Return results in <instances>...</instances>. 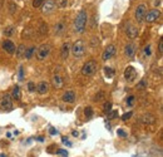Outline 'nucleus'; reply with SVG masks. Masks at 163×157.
I'll return each mask as SVG.
<instances>
[{
  "instance_id": "obj_7",
  "label": "nucleus",
  "mask_w": 163,
  "mask_h": 157,
  "mask_svg": "<svg viewBox=\"0 0 163 157\" xmlns=\"http://www.w3.org/2000/svg\"><path fill=\"white\" fill-rule=\"evenodd\" d=\"M144 17H146V5L141 4L136 9V20L138 23H142L144 20Z\"/></svg>"
},
{
  "instance_id": "obj_39",
  "label": "nucleus",
  "mask_w": 163,
  "mask_h": 157,
  "mask_svg": "<svg viewBox=\"0 0 163 157\" xmlns=\"http://www.w3.org/2000/svg\"><path fill=\"white\" fill-rule=\"evenodd\" d=\"M57 153H58V154H62V156H64V157H67V156H68V152H67L65 149H58V151H57Z\"/></svg>"
},
{
  "instance_id": "obj_3",
  "label": "nucleus",
  "mask_w": 163,
  "mask_h": 157,
  "mask_svg": "<svg viewBox=\"0 0 163 157\" xmlns=\"http://www.w3.org/2000/svg\"><path fill=\"white\" fill-rule=\"evenodd\" d=\"M97 68H98V64H97V62H94V60H88L84 65H83V68H82V74L83 75H93L96 72H97Z\"/></svg>"
},
{
  "instance_id": "obj_34",
  "label": "nucleus",
  "mask_w": 163,
  "mask_h": 157,
  "mask_svg": "<svg viewBox=\"0 0 163 157\" xmlns=\"http://www.w3.org/2000/svg\"><path fill=\"white\" fill-rule=\"evenodd\" d=\"M132 112H128V113H124L123 116H122V121H127V119H129L131 117H132Z\"/></svg>"
},
{
  "instance_id": "obj_22",
  "label": "nucleus",
  "mask_w": 163,
  "mask_h": 157,
  "mask_svg": "<svg viewBox=\"0 0 163 157\" xmlns=\"http://www.w3.org/2000/svg\"><path fill=\"white\" fill-rule=\"evenodd\" d=\"M14 32H15V28H14V27H7V28L4 29V35H5V37H10V35L14 34Z\"/></svg>"
},
{
  "instance_id": "obj_16",
  "label": "nucleus",
  "mask_w": 163,
  "mask_h": 157,
  "mask_svg": "<svg viewBox=\"0 0 163 157\" xmlns=\"http://www.w3.org/2000/svg\"><path fill=\"white\" fill-rule=\"evenodd\" d=\"M141 121H142L143 123H146V124H152V123L156 122V117H154L153 114H151V113H147V114H144V116L142 117Z\"/></svg>"
},
{
  "instance_id": "obj_43",
  "label": "nucleus",
  "mask_w": 163,
  "mask_h": 157,
  "mask_svg": "<svg viewBox=\"0 0 163 157\" xmlns=\"http://www.w3.org/2000/svg\"><path fill=\"white\" fill-rule=\"evenodd\" d=\"M49 132H50V134H57V133H58V131H57V129H54V128H50V131H49Z\"/></svg>"
},
{
  "instance_id": "obj_13",
  "label": "nucleus",
  "mask_w": 163,
  "mask_h": 157,
  "mask_svg": "<svg viewBox=\"0 0 163 157\" xmlns=\"http://www.w3.org/2000/svg\"><path fill=\"white\" fill-rule=\"evenodd\" d=\"M3 48H4V50L8 52L9 54H13V53L15 52V45H14V43L10 42V40H5V42L3 43Z\"/></svg>"
},
{
  "instance_id": "obj_38",
  "label": "nucleus",
  "mask_w": 163,
  "mask_h": 157,
  "mask_svg": "<svg viewBox=\"0 0 163 157\" xmlns=\"http://www.w3.org/2000/svg\"><path fill=\"white\" fill-rule=\"evenodd\" d=\"M9 7H10V9H9V10H10V13H12V14H14V13H15V9H17V5H15L14 3H10V5H9Z\"/></svg>"
},
{
  "instance_id": "obj_24",
  "label": "nucleus",
  "mask_w": 163,
  "mask_h": 157,
  "mask_svg": "<svg viewBox=\"0 0 163 157\" xmlns=\"http://www.w3.org/2000/svg\"><path fill=\"white\" fill-rule=\"evenodd\" d=\"M104 73H106L107 78H113V75H114V70L111 67H104Z\"/></svg>"
},
{
  "instance_id": "obj_19",
  "label": "nucleus",
  "mask_w": 163,
  "mask_h": 157,
  "mask_svg": "<svg viewBox=\"0 0 163 157\" xmlns=\"http://www.w3.org/2000/svg\"><path fill=\"white\" fill-rule=\"evenodd\" d=\"M65 30V24L63 23V22H60V23H58L57 25H55V29H54V32H55V34H58V35H60Z\"/></svg>"
},
{
  "instance_id": "obj_33",
  "label": "nucleus",
  "mask_w": 163,
  "mask_h": 157,
  "mask_svg": "<svg viewBox=\"0 0 163 157\" xmlns=\"http://www.w3.org/2000/svg\"><path fill=\"white\" fill-rule=\"evenodd\" d=\"M118 116V112L117 111H113V112H108V119H113Z\"/></svg>"
},
{
  "instance_id": "obj_36",
  "label": "nucleus",
  "mask_w": 163,
  "mask_h": 157,
  "mask_svg": "<svg viewBox=\"0 0 163 157\" xmlns=\"http://www.w3.org/2000/svg\"><path fill=\"white\" fill-rule=\"evenodd\" d=\"M28 89H29L30 92H34V91H35V84H34L33 82H29V84H28Z\"/></svg>"
},
{
  "instance_id": "obj_23",
  "label": "nucleus",
  "mask_w": 163,
  "mask_h": 157,
  "mask_svg": "<svg viewBox=\"0 0 163 157\" xmlns=\"http://www.w3.org/2000/svg\"><path fill=\"white\" fill-rule=\"evenodd\" d=\"M34 50H35V47H30V48H28V49L25 50L24 58H27V59H30V58H32V55H33V53H34Z\"/></svg>"
},
{
  "instance_id": "obj_20",
  "label": "nucleus",
  "mask_w": 163,
  "mask_h": 157,
  "mask_svg": "<svg viewBox=\"0 0 163 157\" xmlns=\"http://www.w3.org/2000/svg\"><path fill=\"white\" fill-rule=\"evenodd\" d=\"M25 50H27V48H25V45H19V48H18V50H17V57L18 58H23L24 57V54H25Z\"/></svg>"
},
{
  "instance_id": "obj_21",
  "label": "nucleus",
  "mask_w": 163,
  "mask_h": 157,
  "mask_svg": "<svg viewBox=\"0 0 163 157\" xmlns=\"http://www.w3.org/2000/svg\"><path fill=\"white\" fill-rule=\"evenodd\" d=\"M54 3L57 4V7H58V8H60V9H64V8L68 5V0H55Z\"/></svg>"
},
{
  "instance_id": "obj_28",
  "label": "nucleus",
  "mask_w": 163,
  "mask_h": 157,
  "mask_svg": "<svg viewBox=\"0 0 163 157\" xmlns=\"http://www.w3.org/2000/svg\"><path fill=\"white\" fill-rule=\"evenodd\" d=\"M137 88H138V89H144V88H147V81H146V79H142V81L137 84Z\"/></svg>"
},
{
  "instance_id": "obj_27",
  "label": "nucleus",
  "mask_w": 163,
  "mask_h": 157,
  "mask_svg": "<svg viewBox=\"0 0 163 157\" xmlns=\"http://www.w3.org/2000/svg\"><path fill=\"white\" fill-rule=\"evenodd\" d=\"M84 114H86L87 118H91V117L93 116V109H92V107H87V108L84 109Z\"/></svg>"
},
{
  "instance_id": "obj_18",
  "label": "nucleus",
  "mask_w": 163,
  "mask_h": 157,
  "mask_svg": "<svg viewBox=\"0 0 163 157\" xmlns=\"http://www.w3.org/2000/svg\"><path fill=\"white\" fill-rule=\"evenodd\" d=\"M53 84H54L55 88H62V87H63V78H62L60 75L55 74V75L53 77Z\"/></svg>"
},
{
  "instance_id": "obj_44",
  "label": "nucleus",
  "mask_w": 163,
  "mask_h": 157,
  "mask_svg": "<svg viewBox=\"0 0 163 157\" xmlns=\"http://www.w3.org/2000/svg\"><path fill=\"white\" fill-rule=\"evenodd\" d=\"M38 141H39V142H43V141H44V137H38Z\"/></svg>"
},
{
  "instance_id": "obj_41",
  "label": "nucleus",
  "mask_w": 163,
  "mask_h": 157,
  "mask_svg": "<svg viewBox=\"0 0 163 157\" xmlns=\"http://www.w3.org/2000/svg\"><path fill=\"white\" fill-rule=\"evenodd\" d=\"M62 142H63L64 144H67V146H72V143H70V142L67 139V137H63V138H62Z\"/></svg>"
},
{
  "instance_id": "obj_8",
  "label": "nucleus",
  "mask_w": 163,
  "mask_h": 157,
  "mask_svg": "<svg viewBox=\"0 0 163 157\" xmlns=\"http://www.w3.org/2000/svg\"><path fill=\"white\" fill-rule=\"evenodd\" d=\"M159 15H161L159 10H157V9H153V10H151V12H148V13L146 14L144 19H146L148 23H153V22H156V20L159 18Z\"/></svg>"
},
{
  "instance_id": "obj_15",
  "label": "nucleus",
  "mask_w": 163,
  "mask_h": 157,
  "mask_svg": "<svg viewBox=\"0 0 163 157\" xmlns=\"http://www.w3.org/2000/svg\"><path fill=\"white\" fill-rule=\"evenodd\" d=\"M37 91H38L39 94H45L49 91V84L47 82H40L37 87Z\"/></svg>"
},
{
  "instance_id": "obj_31",
  "label": "nucleus",
  "mask_w": 163,
  "mask_h": 157,
  "mask_svg": "<svg viewBox=\"0 0 163 157\" xmlns=\"http://www.w3.org/2000/svg\"><path fill=\"white\" fill-rule=\"evenodd\" d=\"M111 109H112V103H111V102H107V103L104 104V107H103V111H104L106 113H108V112H111Z\"/></svg>"
},
{
  "instance_id": "obj_6",
  "label": "nucleus",
  "mask_w": 163,
  "mask_h": 157,
  "mask_svg": "<svg viewBox=\"0 0 163 157\" xmlns=\"http://www.w3.org/2000/svg\"><path fill=\"white\" fill-rule=\"evenodd\" d=\"M0 107H2L4 111H10L13 107V102H12V97L9 94L3 96L2 101H0Z\"/></svg>"
},
{
  "instance_id": "obj_14",
  "label": "nucleus",
  "mask_w": 163,
  "mask_h": 157,
  "mask_svg": "<svg viewBox=\"0 0 163 157\" xmlns=\"http://www.w3.org/2000/svg\"><path fill=\"white\" fill-rule=\"evenodd\" d=\"M63 101L67 102V103H74L75 101V93L72 92V91H68L63 94Z\"/></svg>"
},
{
  "instance_id": "obj_11",
  "label": "nucleus",
  "mask_w": 163,
  "mask_h": 157,
  "mask_svg": "<svg viewBox=\"0 0 163 157\" xmlns=\"http://www.w3.org/2000/svg\"><path fill=\"white\" fill-rule=\"evenodd\" d=\"M134 53H136V45H134L133 43L127 44L126 48H124V54H126V57H127V58H132V57L134 55Z\"/></svg>"
},
{
  "instance_id": "obj_32",
  "label": "nucleus",
  "mask_w": 163,
  "mask_h": 157,
  "mask_svg": "<svg viewBox=\"0 0 163 157\" xmlns=\"http://www.w3.org/2000/svg\"><path fill=\"white\" fill-rule=\"evenodd\" d=\"M18 79H19V81H23V79H24V69H23V67L19 68V75H18Z\"/></svg>"
},
{
  "instance_id": "obj_35",
  "label": "nucleus",
  "mask_w": 163,
  "mask_h": 157,
  "mask_svg": "<svg viewBox=\"0 0 163 157\" xmlns=\"http://www.w3.org/2000/svg\"><path fill=\"white\" fill-rule=\"evenodd\" d=\"M158 52H159V54L163 53V39L159 40V44H158Z\"/></svg>"
},
{
  "instance_id": "obj_25",
  "label": "nucleus",
  "mask_w": 163,
  "mask_h": 157,
  "mask_svg": "<svg viewBox=\"0 0 163 157\" xmlns=\"http://www.w3.org/2000/svg\"><path fill=\"white\" fill-rule=\"evenodd\" d=\"M13 98H15V99H19V98H20V88H19L18 86L14 87V91H13Z\"/></svg>"
},
{
  "instance_id": "obj_42",
  "label": "nucleus",
  "mask_w": 163,
  "mask_h": 157,
  "mask_svg": "<svg viewBox=\"0 0 163 157\" xmlns=\"http://www.w3.org/2000/svg\"><path fill=\"white\" fill-rule=\"evenodd\" d=\"M119 136H122V137H127V133L123 131V129H118V132H117Z\"/></svg>"
},
{
  "instance_id": "obj_17",
  "label": "nucleus",
  "mask_w": 163,
  "mask_h": 157,
  "mask_svg": "<svg viewBox=\"0 0 163 157\" xmlns=\"http://www.w3.org/2000/svg\"><path fill=\"white\" fill-rule=\"evenodd\" d=\"M69 50H70V45H69V43H64V44L62 45V52H60V55H62L63 59H67V58H68V55H69Z\"/></svg>"
},
{
  "instance_id": "obj_5",
  "label": "nucleus",
  "mask_w": 163,
  "mask_h": 157,
  "mask_svg": "<svg viewBox=\"0 0 163 157\" xmlns=\"http://www.w3.org/2000/svg\"><path fill=\"white\" fill-rule=\"evenodd\" d=\"M124 78H126V81L129 82V83L134 82V79L137 78V70H136L132 65L127 67L126 70H124Z\"/></svg>"
},
{
  "instance_id": "obj_9",
  "label": "nucleus",
  "mask_w": 163,
  "mask_h": 157,
  "mask_svg": "<svg viewBox=\"0 0 163 157\" xmlns=\"http://www.w3.org/2000/svg\"><path fill=\"white\" fill-rule=\"evenodd\" d=\"M114 54H116V47H114L113 44H111V45H108V47L106 48V50L103 52L102 59H103V60H108V59H111Z\"/></svg>"
},
{
  "instance_id": "obj_37",
  "label": "nucleus",
  "mask_w": 163,
  "mask_h": 157,
  "mask_svg": "<svg viewBox=\"0 0 163 157\" xmlns=\"http://www.w3.org/2000/svg\"><path fill=\"white\" fill-rule=\"evenodd\" d=\"M133 102H134V97H133V96H129V97L127 98V104H128V106H132Z\"/></svg>"
},
{
  "instance_id": "obj_40",
  "label": "nucleus",
  "mask_w": 163,
  "mask_h": 157,
  "mask_svg": "<svg viewBox=\"0 0 163 157\" xmlns=\"http://www.w3.org/2000/svg\"><path fill=\"white\" fill-rule=\"evenodd\" d=\"M144 54L146 55H151V45H147L144 48Z\"/></svg>"
},
{
  "instance_id": "obj_30",
  "label": "nucleus",
  "mask_w": 163,
  "mask_h": 157,
  "mask_svg": "<svg viewBox=\"0 0 163 157\" xmlns=\"http://www.w3.org/2000/svg\"><path fill=\"white\" fill-rule=\"evenodd\" d=\"M39 32H40V34H45V33H48V25L44 24V23H42V27H40Z\"/></svg>"
},
{
  "instance_id": "obj_12",
  "label": "nucleus",
  "mask_w": 163,
  "mask_h": 157,
  "mask_svg": "<svg viewBox=\"0 0 163 157\" xmlns=\"http://www.w3.org/2000/svg\"><path fill=\"white\" fill-rule=\"evenodd\" d=\"M127 35H128L131 39H134V38L138 35V29H137L134 25L128 24V27H127Z\"/></svg>"
},
{
  "instance_id": "obj_29",
  "label": "nucleus",
  "mask_w": 163,
  "mask_h": 157,
  "mask_svg": "<svg viewBox=\"0 0 163 157\" xmlns=\"http://www.w3.org/2000/svg\"><path fill=\"white\" fill-rule=\"evenodd\" d=\"M44 2H45V0H34V2H33V7L34 8H39V7L43 5Z\"/></svg>"
},
{
  "instance_id": "obj_4",
  "label": "nucleus",
  "mask_w": 163,
  "mask_h": 157,
  "mask_svg": "<svg viewBox=\"0 0 163 157\" xmlns=\"http://www.w3.org/2000/svg\"><path fill=\"white\" fill-rule=\"evenodd\" d=\"M50 53V45L49 44H42L37 50V58L39 60H44Z\"/></svg>"
},
{
  "instance_id": "obj_10",
  "label": "nucleus",
  "mask_w": 163,
  "mask_h": 157,
  "mask_svg": "<svg viewBox=\"0 0 163 157\" xmlns=\"http://www.w3.org/2000/svg\"><path fill=\"white\" fill-rule=\"evenodd\" d=\"M54 9H55V3L53 2V0H47V3L43 5V13L44 14H49Z\"/></svg>"
},
{
  "instance_id": "obj_1",
  "label": "nucleus",
  "mask_w": 163,
  "mask_h": 157,
  "mask_svg": "<svg viewBox=\"0 0 163 157\" xmlns=\"http://www.w3.org/2000/svg\"><path fill=\"white\" fill-rule=\"evenodd\" d=\"M87 20H88L87 13H86L84 10H80V12L78 13V15L75 17V19H74V30H75L77 33L84 32Z\"/></svg>"
},
{
  "instance_id": "obj_2",
  "label": "nucleus",
  "mask_w": 163,
  "mask_h": 157,
  "mask_svg": "<svg viewBox=\"0 0 163 157\" xmlns=\"http://www.w3.org/2000/svg\"><path fill=\"white\" fill-rule=\"evenodd\" d=\"M70 49L75 58H82L86 53V43L83 40H77Z\"/></svg>"
},
{
  "instance_id": "obj_26",
  "label": "nucleus",
  "mask_w": 163,
  "mask_h": 157,
  "mask_svg": "<svg viewBox=\"0 0 163 157\" xmlns=\"http://www.w3.org/2000/svg\"><path fill=\"white\" fill-rule=\"evenodd\" d=\"M103 97H104V92H99V93H97V94L94 96L93 101H94V102H99V101L103 99Z\"/></svg>"
}]
</instances>
